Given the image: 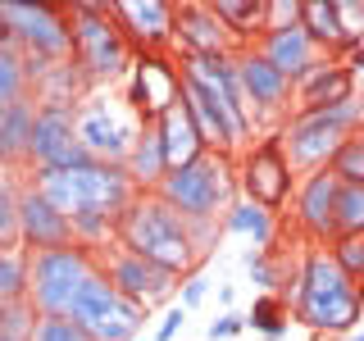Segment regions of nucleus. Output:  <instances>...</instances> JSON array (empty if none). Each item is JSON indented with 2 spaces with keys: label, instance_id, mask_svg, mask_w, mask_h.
<instances>
[{
  "label": "nucleus",
  "instance_id": "34",
  "mask_svg": "<svg viewBox=\"0 0 364 341\" xmlns=\"http://www.w3.org/2000/svg\"><path fill=\"white\" fill-rule=\"evenodd\" d=\"M328 168H333L341 182H364V128H355L346 141H341V151L333 155Z\"/></svg>",
  "mask_w": 364,
  "mask_h": 341
},
{
  "label": "nucleus",
  "instance_id": "33",
  "mask_svg": "<svg viewBox=\"0 0 364 341\" xmlns=\"http://www.w3.org/2000/svg\"><path fill=\"white\" fill-rule=\"evenodd\" d=\"M28 68H23V50H0V109L9 100L28 96Z\"/></svg>",
  "mask_w": 364,
  "mask_h": 341
},
{
  "label": "nucleus",
  "instance_id": "19",
  "mask_svg": "<svg viewBox=\"0 0 364 341\" xmlns=\"http://www.w3.org/2000/svg\"><path fill=\"white\" fill-rule=\"evenodd\" d=\"M255 50L264 55L278 73H287L291 87L301 82V77L310 73L318 60H323V50L314 45V37H310V28H305V23H273L264 37H259Z\"/></svg>",
  "mask_w": 364,
  "mask_h": 341
},
{
  "label": "nucleus",
  "instance_id": "38",
  "mask_svg": "<svg viewBox=\"0 0 364 341\" xmlns=\"http://www.w3.org/2000/svg\"><path fill=\"white\" fill-rule=\"evenodd\" d=\"M246 332V314H237V310H223L219 318H210V328H205V337L210 341H232V337H242Z\"/></svg>",
  "mask_w": 364,
  "mask_h": 341
},
{
  "label": "nucleus",
  "instance_id": "23",
  "mask_svg": "<svg viewBox=\"0 0 364 341\" xmlns=\"http://www.w3.org/2000/svg\"><path fill=\"white\" fill-rule=\"evenodd\" d=\"M301 23L310 28V37H314L318 50L333 55V60L360 37V28H350V18H346V9H341V0H305Z\"/></svg>",
  "mask_w": 364,
  "mask_h": 341
},
{
  "label": "nucleus",
  "instance_id": "3",
  "mask_svg": "<svg viewBox=\"0 0 364 341\" xmlns=\"http://www.w3.org/2000/svg\"><path fill=\"white\" fill-rule=\"evenodd\" d=\"M355 128H364V100L350 96L341 105H328V109H296L287 123H282V151H287L296 173H318V168L333 164V155L341 151Z\"/></svg>",
  "mask_w": 364,
  "mask_h": 341
},
{
  "label": "nucleus",
  "instance_id": "22",
  "mask_svg": "<svg viewBox=\"0 0 364 341\" xmlns=\"http://www.w3.org/2000/svg\"><path fill=\"white\" fill-rule=\"evenodd\" d=\"M155 132H159V141H164L168 168H187V164H196L200 155H210V146H205L196 119H191V109L182 105V96L155 119Z\"/></svg>",
  "mask_w": 364,
  "mask_h": 341
},
{
  "label": "nucleus",
  "instance_id": "10",
  "mask_svg": "<svg viewBox=\"0 0 364 341\" xmlns=\"http://www.w3.org/2000/svg\"><path fill=\"white\" fill-rule=\"evenodd\" d=\"M0 18L14 28L23 55L73 60V18H68L64 5H23V0H0Z\"/></svg>",
  "mask_w": 364,
  "mask_h": 341
},
{
  "label": "nucleus",
  "instance_id": "21",
  "mask_svg": "<svg viewBox=\"0 0 364 341\" xmlns=\"http://www.w3.org/2000/svg\"><path fill=\"white\" fill-rule=\"evenodd\" d=\"M360 96L355 91V73H346L341 60L323 55L310 73L296 82V109H328V105H341V100Z\"/></svg>",
  "mask_w": 364,
  "mask_h": 341
},
{
  "label": "nucleus",
  "instance_id": "17",
  "mask_svg": "<svg viewBox=\"0 0 364 341\" xmlns=\"http://www.w3.org/2000/svg\"><path fill=\"white\" fill-rule=\"evenodd\" d=\"M173 50L182 55H242V41L223 28V18L210 5L191 0L173 9Z\"/></svg>",
  "mask_w": 364,
  "mask_h": 341
},
{
  "label": "nucleus",
  "instance_id": "28",
  "mask_svg": "<svg viewBox=\"0 0 364 341\" xmlns=\"http://www.w3.org/2000/svg\"><path fill=\"white\" fill-rule=\"evenodd\" d=\"M28 264L32 255L18 242H0V310L14 301H28Z\"/></svg>",
  "mask_w": 364,
  "mask_h": 341
},
{
  "label": "nucleus",
  "instance_id": "13",
  "mask_svg": "<svg viewBox=\"0 0 364 341\" xmlns=\"http://www.w3.org/2000/svg\"><path fill=\"white\" fill-rule=\"evenodd\" d=\"M237 77H242V91H246L250 109H255V119L259 123H278V132H282V123L291 119V105H296L291 77L278 73V68H273L259 50H250V45L237 55Z\"/></svg>",
  "mask_w": 364,
  "mask_h": 341
},
{
  "label": "nucleus",
  "instance_id": "27",
  "mask_svg": "<svg viewBox=\"0 0 364 341\" xmlns=\"http://www.w3.org/2000/svg\"><path fill=\"white\" fill-rule=\"evenodd\" d=\"M210 9L223 18V28L242 41V50H246L250 37L259 41L269 32V0H210Z\"/></svg>",
  "mask_w": 364,
  "mask_h": 341
},
{
  "label": "nucleus",
  "instance_id": "1",
  "mask_svg": "<svg viewBox=\"0 0 364 341\" xmlns=\"http://www.w3.org/2000/svg\"><path fill=\"white\" fill-rule=\"evenodd\" d=\"M114 246L132 250V255L151 259V264L178 273V278H191L205 264V255L196 250V237H191V223L159 191H136V200L119 214Z\"/></svg>",
  "mask_w": 364,
  "mask_h": 341
},
{
  "label": "nucleus",
  "instance_id": "16",
  "mask_svg": "<svg viewBox=\"0 0 364 341\" xmlns=\"http://www.w3.org/2000/svg\"><path fill=\"white\" fill-rule=\"evenodd\" d=\"M18 246L28 255H41V250H64V246H77L73 237V219L60 214L50 200L41 196L32 182L18 187Z\"/></svg>",
  "mask_w": 364,
  "mask_h": 341
},
{
  "label": "nucleus",
  "instance_id": "32",
  "mask_svg": "<svg viewBox=\"0 0 364 341\" xmlns=\"http://www.w3.org/2000/svg\"><path fill=\"white\" fill-rule=\"evenodd\" d=\"M37 323H41V314L32 301H14L0 310V337H9V341H32Z\"/></svg>",
  "mask_w": 364,
  "mask_h": 341
},
{
  "label": "nucleus",
  "instance_id": "40",
  "mask_svg": "<svg viewBox=\"0 0 364 341\" xmlns=\"http://www.w3.org/2000/svg\"><path fill=\"white\" fill-rule=\"evenodd\" d=\"M182 323H187V310H182V305H168V310L159 314V323H155V341H173L182 332Z\"/></svg>",
  "mask_w": 364,
  "mask_h": 341
},
{
  "label": "nucleus",
  "instance_id": "42",
  "mask_svg": "<svg viewBox=\"0 0 364 341\" xmlns=\"http://www.w3.org/2000/svg\"><path fill=\"white\" fill-rule=\"evenodd\" d=\"M232 301H237V291L223 282V287H219V305H223V310H232Z\"/></svg>",
  "mask_w": 364,
  "mask_h": 341
},
{
  "label": "nucleus",
  "instance_id": "41",
  "mask_svg": "<svg viewBox=\"0 0 364 341\" xmlns=\"http://www.w3.org/2000/svg\"><path fill=\"white\" fill-rule=\"evenodd\" d=\"M337 60H341V68H346V73H355V77H360V73H364V37H355V41L346 45V50L337 55Z\"/></svg>",
  "mask_w": 364,
  "mask_h": 341
},
{
  "label": "nucleus",
  "instance_id": "26",
  "mask_svg": "<svg viewBox=\"0 0 364 341\" xmlns=\"http://www.w3.org/2000/svg\"><path fill=\"white\" fill-rule=\"evenodd\" d=\"M123 168H128V178L136 182V191H155L159 182L168 178V155H164V141H159L155 123L141 128L136 146L128 151V159H123Z\"/></svg>",
  "mask_w": 364,
  "mask_h": 341
},
{
  "label": "nucleus",
  "instance_id": "20",
  "mask_svg": "<svg viewBox=\"0 0 364 341\" xmlns=\"http://www.w3.org/2000/svg\"><path fill=\"white\" fill-rule=\"evenodd\" d=\"M37 96H18L0 109V168L5 173H28L32 168V128H37Z\"/></svg>",
  "mask_w": 364,
  "mask_h": 341
},
{
  "label": "nucleus",
  "instance_id": "14",
  "mask_svg": "<svg viewBox=\"0 0 364 341\" xmlns=\"http://www.w3.org/2000/svg\"><path fill=\"white\" fill-rule=\"evenodd\" d=\"M87 159H91L87 146L77 141V109L41 105L37 128H32V168H77V164H87Z\"/></svg>",
  "mask_w": 364,
  "mask_h": 341
},
{
  "label": "nucleus",
  "instance_id": "39",
  "mask_svg": "<svg viewBox=\"0 0 364 341\" xmlns=\"http://www.w3.org/2000/svg\"><path fill=\"white\" fill-rule=\"evenodd\" d=\"M205 296H210V278H205V273L182 278V291H178V305H182V310H196V305H205Z\"/></svg>",
  "mask_w": 364,
  "mask_h": 341
},
{
  "label": "nucleus",
  "instance_id": "30",
  "mask_svg": "<svg viewBox=\"0 0 364 341\" xmlns=\"http://www.w3.org/2000/svg\"><path fill=\"white\" fill-rule=\"evenodd\" d=\"M242 264H246V273H250V287H255L259 296H278V291L296 278V273L287 278V269L278 264V255H273V250H255V246H250Z\"/></svg>",
  "mask_w": 364,
  "mask_h": 341
},
{
  "label": "nucleus",
  "instance_id": "24",
  "mask_svg": "<svg viewBox=\"0 0 364 341\" xmlns=\"http://www.w3.org/2000/svg\"><path fill=\"white\" fill-rule=\"evenodd\" d=\"M32 96H37V105H68V109H77L91 96V77L73 60H55L50 68H46V77L32 87Z\"/></svg>",
  "mask_w": 364,
  "mask_h": 341
},
{
  "label": "nucleus",
  "instance_id": "29",
  "mask_svg": "<svg viewBox=\"0 0 364 341\" xmlns=\"http://www.w3.org/2000/svg\"><path fill=\"white\" fill-rule=\"evenodd\" d=\"M246 328H250V332H259L264 341H282V337H287V328H291L287 301H282V296H255L250 310H246Z\"/></svg>",
  "mask_w": 364,
  "mask_h": 341
},
{
  "label": "nucleus",
  "instance_id": "36",
  "mask_svg": "<svg viewBox=\"0 0 364 341\" xmlns=\"http://www.w3.org/2000/svg\"><path fill=\"white\" fill-rule=\"evenodd\" d=\"M32 341H91V332H87V328H77L68 314H41Z\"/></svg>",
  "mask_w": 364,
  "mask_h": 341
},
{
  "label": "nucleus",
  "instance_id": "8",
  "mask_svg": "<svg viewBox=\"0 0 364 341\" xmlns=\"http://www.w3.org/2000/svg\"><path fill=\"white\" fill-rule=\"evenodd\" d=\"M146 123L132 114L128 100H105V96H91L77 105V141L87 146L91 159H109V164H123L128 151L136 146Z\"/></svg>",
  "mask_w": 364,
  "mask_h": 341
},
{
  "label": "nucleus",
  "instance_id": "35",
  "mask_svg": "<svg viewBox=\"0 0 364 341\" xmlns=\"http://www.w3.org/2000/svg\"><path fill=\"white\" fill-rule=\"evenodd\" d=\"M328 255H333L337 269L364 291V237H337V242L328 246Z\"/></svg>",
  "mask_w": 364,
  "mask_h": 341
},
{
  "label": "nucleus",
  "instance_id": "43",
  "mask_svg": "<svg viewBox=\"0 0 364 341\" xmlns=\"http://www.w3.org/2000/svg\"><path fill=\"white\" fill-rule=\"evenodd\" d=\"M350 341H364V328H360V332H355V337H350Z\"/></svg>",
  "mask_w": 364,
  "mask_h": 341
},
{
  "label": "nucleus",
  "instance_id": "37",
  "mask_svg": "<svg viewBox=\"0 0 364 341\" xmlns=\"http://www.w3.org/2000/svg\"><path fill=\"white\" fill-rule=\"evenodd\" d=\"M0 242H18V182L0 178Z\"/></svg>",
  "mask_w": 364,
  "mask_h": 341
},
{
  "label": "nucleus",
  "instance_id": "12",
  "mask_svg": "<svg viewBox=\"0 0 364 341\" xmlns=\"http://www.w3.org/2000/svg\"><path fill=\"white\" fill-rule=\"evenodd\" d=\"M337 196H341V178L333 168H318L296 182V200H291V223L310 246H333L337 242Z\"/></svg>",
  "mask_w": 364,
  "mask_h": 341
},
{
  "label": "nucleus",
  "instance_id": "25",
  "mask_svg": "<svg viewBox=\"0 0 364 341\" xmlns=\"http://www.w3.org/2000/svg\"><path fill=\"white\" fill-rule=\"evenodd\" d=\"M223 232L246 237L255 250H273V242H278V214L255 205V200H246V196H237L232 210L223 214Z\"/></svg>",
  "mask_w": 364,
  "mask_h": 341
},
{
  "label": "nucleus",
  "instance_id": "44",
  "mask_svg": "<svg viewBox=\"0 0 364 341\" xmlns=\"http://www.w3.org/2000/svg\"><path fill=\"white\" fill-rule=\"evenodd\" d=\"M360 37H364V23H360Z\"/></svg>",
  "mask_w": 364,
  "mask_h": 341
},
{
  "label": "nucleus",
  "instance_id": "45",
  "mask_svg": "<svg viewBox=\"0 0 364 341\" xmlns=\"http://www.w3.org/2000/svg\"><path fill=\"white\" fill-rule=\"evenodd\" d=\"M0 341H9V337H0Z\"/></svg>",
  "mask_w": 364,
  "mask_h": 341
},
{
  "label": "nucleus",
  "instance_id": "11",
  "mask_svg": "<svg viewBox=\"0 0 364 341\" xmlns=\"http://www.w3.org/2000/svg\"><path fill=\"white\" fill-rule=\"evenodd\" d=\"M100 269H105V278L114 282V291H123L128 301L146 305V310H151V305L173 301V296L182 291V278H178V273L159 269V264L132 255V250H123V246L100 250Z\"/></svg>",
  "mask_w": 364,
  "mask_h": 341
},
{
  "label": "nucleus",
  "instance_id": "15",
  "mask_svg": "<svg viewBox=\"0 0 364 341\" xmlns=\"http://www.w3.org/2000/svg\"><path fill=\"white\" fill-rule=\"evenodd\" d=\"M182 96V68L168 55H136L128 73V105L141 123H155L173 100Z\"/></svg>",
  "mask_w": 364,
  "mask_h": 341
},
{
  "label": "nucleus",
  "instance_id": "7",
  "mask_svg": "<svg viewBox=\"0 0 364 341\" xmlns=\"http://www.w3.org/2000/svg\"><path fill=\"white\" fill-rule=\"evenodd\" d=\"M68 318H73L77 328H87L91 341H136L141 328H146V305H136L123 291H114L105 269H96L87 278V287L77 291Z\"/></svg>",
  "mask_w": 364,
  "mask_h": 341
},
{
  "label": "nucleus",
  "instance_id": "9",
  "mask_svg": "<svg viewBox=\"0 0 364 341\" xmlns=\"http://www.w3.org/2000/svg\"><path fill=\"white\" fill-rule=\"evenodd\" d=\"M296 182L301 178H296V168H291L287 151H282L278 132L264 136V141H255L242 159H237V191H242L246 200L273 210V214L296 200Z\"/></svg>",
  "mask_w": 364,
  "mask_h": 341
},
{
  "label": "nucleus",
  "instance_id": "4",
  "mask_svg": "<svg viewBox=\"0 0 364 341\" xmlns=\"http://www.w3.org/2000/svg\"><path fill=\"white\" fill-rule=\"evenodd\" d=\"M155 191L187 223H223V214L237 200V164H232V155L210 151L187 168H168V178Z\"/></svg>",
  "mask_w": 364,
  "mask_h": 341
},
{
  "label": "nucleus",
  "instance_id": "5",
  "mask_svg": "<svg viewBox=\"0 0 364 341\" xmlns=\"http://www.w3.org/2000/svg\"><path fill=\"white\" fill-rule=\"evenodd\" d=\"M68 18H73V64L91 77V87L132 73L136 50L123 37V28L114 23L109 5H100V0H73Z\"/></svg>",
  "mask_w": 364,
  "mask_h": 341
},
{
  "label": "nucleus",
  "instance_id": "2",
  "mask_svg": "<svg viewBox=\"0 0 364 341\" xmlns=\"http://www.w3.org/2000/svg\"><path fill=\"white\" fill-rule=\"evenodd\" d=\"M28 182L68 219L82 210H100L119 219L136 200V182L128 178V168L109 164V159H87L77 168H32Z\"/></svg>",
  "mask_w": 364,
  "mask_h": 341
},
{
  "label": "nucleus",
  "instance_id": "31",
  "mask_svg": "<svg viewBox=\"0 0 364 341\" xmlns=\"http://www.w3.org/2000/svg\"><path fill=\"white\" fill-rule=\"evenodd\" d=\"M337 237H364V182H341Z\"/></svg>",
  "mask_w": 364,
  "mask_h": 341
},
{
  "label": "nucleus",
  "instance_id": "6",
  "mask_svg": "<svg viewBox=\"0 0 364 341\" xmlns=\"http://www.w3.org/2000/svg\"><path fill=\"white\" fill-rule=\"evenodd\" d=\"M96 269H100V255L87 246L41 250L28 264V301L37 305V314H68Z\"/></svg>",
  "mask_w": 364,
  "mask_h": 341
},
{
  "label": "nucleus",
  "instance_id": "18",
  "mask_svg": "<svg viewBox=\"0 0 364 341\" xmlns=\"http://www.w3.org/2000/svg\"><path fill=\"white\" fill-rule=\"evenodd\" d=\"M109 9L136 55H164V45H173V9L178 5H164V0H114Z\"/></svg>",
  "mask_w": 364,
  "mask_h": 341
}]
</instances>
